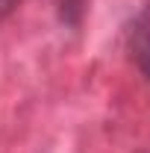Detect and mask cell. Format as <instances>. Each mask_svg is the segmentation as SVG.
<instances>
[{
	"label": "cell",
	"mask_w": 150,
	"mask_h": 153,
	"mask_svg": "<svg viewBox=\"0 0 150 153\" xmlns=\"http://www.w3.org/2000/svg\"><path fill=\"white\" fill-rule=\"evenodd\" d=\"M127 47H130V59L135 62V68L150 79V3L135 15L127 36Z\"/></svg>",
	"instance_id": "6da1fadb"
},
{
	"label": "cell",
	"mask_w": 150,
	"mask_h": 153,
	"mask_svg": "<svg viewBox=\"0 0 150 153\" xmlns=\"http://www.w3.org/2000/svg\"><path fill=\"white\" fill-rule=\"evenodd\" d=\"M18 3H21V0H0V18H3L6 12H12V9H15Z\"/></svg>",
	"instance_id": "7a4b0ae2"
}]
</instances>
